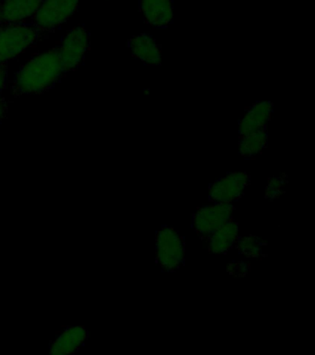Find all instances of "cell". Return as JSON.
<instances>
[{
    "mask_svg": "<svg viewBox=\"0 0 315 355\" xmlns=\"http://www.w3.org/2000/svg\"><path fill=\"white\" fill-rule=\"evenodd\" d=\"M41 33L34 24H0V66L15 60L37 43Z\"/></svg>",
    "mask_w": 315,
    "mask_h": 355,
    "instance_id": "cell-3",
    "label": "cell"
},
{
    "mask_svg": "<svg viewBox=\"0 0 315 355\" xmlns=\"http://www.w3.org/2000/svg\"><path fill=\"white\" fill-rule=\"evenodd\" d=\"M140 11L146 24L165 28L173 21L172 0H140Z\"/></svg>",
    "mask_w": 315,
    "mask_h": 355,
    "instance_id": "cell-10",
    "label": "cell"
},
{
    "mask_svg": "<svg viewBox=\"0 0 315 355\" xmlns=\"http://www.w3.org/2000/svg\"><path fill=\"white\" fill-rule=\"evenodd\" d=\"M42 0H2L0 24H21L34 17Z\"/></svg>",
    "mask_w": 315,
    "mask_h": 355,
    "instance_id": "cell-8",
    "label": "cell"
},
{
    "mask_svg": "<svg viewBox=\"0 0 315 355\" xmlns=\"http://www.w3.org/2000/svg\"><path fill=\"white\" fill-rule=\"evenodd\" d=\"M90 46V33L84 26L73 28L66 33L57 53L62 60L63 71H74L81 65Z\"/></svg>",
    "mask_w": 315,
    "mask_h": 355,
    "instance_id": "cell-5",
    "label": "cell"
},
{
    "mask_svg": "<svg viewBox=\"0 0 315 355\" xmlns=\"http://www.w3.org/2000/svg\"><path fill=\"white\" fill-rule=\"evenodd\" d=\"M249 179L250 178L246 172H232L215 180L210 186V197L214 201L231 204L242 197L246 186L248 185Z\"/></svg>",
    "mask_w": 315,
    "mask_h": 355,
    "instance_id": "cell-7",
    "label": "cell"
},
{
    "mask_svg": "<svg viewBox=\"0 0 315 355\" xmlns=\"http://www.w3.org/2000/svg\"><path fill=\"white\" fill-rule=\"evenodd\" d=\"M8 83V71L5 65L0 66V94L3 92Z\"/></svg>",
    "mask_w": 315,
    "mask_h": 355,
    "instance_id": "cell-17",
    "label": "cell"
},
{
    "mask_svg": "<svg viewBox=\"0 0 315 355\" xmlns=\"http://www.w3.org/2000/svg\"><path fill=\"white\" fill-rule=\"evenodd\" d=\"M79 0H42L33 17L40 32H52L66 24L78 10Z\"/></svg>",
    "mask_w": 315,
    "mask_h": 355,
    "instance_id": "cell-4",
    "label": "cell"
},
{
    "mask_svg": "<svg viewBox=\"0 0 315 355\" xmlns=\"http://www.w3.org/2000/svg\"><path fill=\"white\" fill-rule=\"evenodd\" d=\"M1 1H2V0H1Z\"/></svg>",
    "mask_w": 315,
    "mask_h": 355,
    "instance_id": "cell-20",
    "label": "cell"
},
{
    "mask_svg": "<svg viewBox=\"0 0 315 355\" xmlns=\"http://www.w3.org/2000/svg\"><path fill=\"white\" fill-rule=\"evenodd\" d=\"M287 184L283 178H273L268 180L267 189H265V197L270 200L278 198L281 194L285 193L284 187Z\"/></svg>",
    "mask_w": 315,
    "mask_h": 355,
    "instance_id": "cell-15",
    "label": "cell"
},
{
    "mask_svg": "<svg viewBox=\"0 0 315 355\" xmlns=\"http://www.w3.org/2000/svg\"><path fill=\"white\" fill-rule=\"evenodd\" d=\"M233 210V205L226 202L199 208L193 216L196 232L204 241L223 236H237L239 227L232 218Z\"/></svg>",
    "mask_w": 315,
    "mask_h": 355,
    "instance_id": "cell-2",
    "label": "cell"
},
{
    "mask_svg": "<svg viewBox=\"0 0 315 355\" xmlns=\"http://www.w3.org/2000/svg\"><path fill=\"white\" fill-rule=\"evenodd\" d=\"M63 73L57 49H51L35 55L16 72L12 89L20 96L44 93L56 85Z\"/></svg>",
    "mask_w": 315,
    "mask_h": 355,
    "instance_id": "cell-1",
    "label": "cell"
},
{
    "mask_svg": "<svg viewBox=\"0 0 315 355\" xmlns=\"http://www.w3.org/2000/svg\"><path fill=\"white\" fill-rule=\"evenodd\" d=\"M273 105L271 101H260L247 108L239 123L240 135L267 129L272 118Z\"/></svg>",
    "mask_w": 315,
    "mask_h": 355,
    "instance_id": "cell-11",
    "label": "cell"
},
{
    "mask_svg": "<svg viewBox=\"0 0 315 355\" xmlns=\"http://www.w3.org/2000/svg\"><path fill=\"white\" fill-rule=\"evenodd\" d=\"M156 248V262L168 270H175L184 260L183 241L172 227H164L157 233Z\"/></svg>",
    "mask_w": 315,
    "mask_h": 355,
    "instance_id": "cell-6",
    "label": "cell"
},
{
    "mask_svg": "<svg viewBox=\"0 0 315 355\" xmlns=\"http://www.w3.org/2000/svg\"><path fill=\"white\" fill-rule=\"evenodd\" d=\"M132 55L145 65L159 66L162 62V50L156 39L148 33H141L129 40Z\"/></svg>",
    "mask_w": 315,
    "mask_h": 355,
    "instance_id": "cell-9",
    "label": "cell"
},
{
    "mask_svg": "<svg viewBox=\"0 0 315 355\" xmlns=\"http://www.w3.org/2000/svg\"><path fill=\"white\" fill-rule=\"evenodd\" d=\"M237 243V248L242 254H245L246 257H259L262 254V246L264 243L254 236L242 238Z\"/></svg>",
    "mask_w": 315,
    "mask_h": 355,
    "instance_id": "cell-14",
    "label": "cell"
},
{
    "mask_svg": "<svg viewBox=\"0 0 315 355\" xmlns=\"http://www.w3.org/2000/svg\"><path fill=\"white\" fill-rule=\"evenodd\" d=\"M268 140L267 129L254 130L240 135L239 148L242 157H251L261 154L267 146Z\"/></svg>",
    "mask_w": 315,
    "mask_h": 355,
    "instance_id": "cell-13",
    "label": "cell"
},
{
    "mask_svg": "<svg viewBox=\"0 0 315 355\" xmlns=\"http://www.w3.org/2000/svg\"><path fill=\"white\" fill-rule=\"evenodd\" d=\"M250 269V263H246L244 262H236L229 263L228 266V272L232 276L235 277H244L248 273V270Z\"/></svg>",
    "mask_w": 315,
    "mask_h": 355,
    "instance_id": "cell-16",
    "label": "cell"
},
{
    "mask_svg": "<svg viewBox=\"0 0 315 355\" xmlns=\"http://www.w3.org/2000/svg\"><path fill=\"white\" fill-rule=\"evenodd\" d=\"M7 110V103L3 98L0 97V122L3 119L5 113Z\"/></svg>",
    "mask_w": 315,
    "mask_h": 355,
    "instance_id": "cell-18",
    "label": "cell"
},
{
    "mask_svg": "<svg viewBox=\"0 0 315 355\" xmlns=\"http://www.w3.org/2000/svg\"><path fill=\"white\" fill-rule=\"evenodd\" d=\"M88 335L84 327L74 326L67 327L53 341L51 347V354L56 355L73 354L78 351L85 341Z\"/></svg>",
    "mask_w": 315,
    "mask_h": 355,
    "instance_id": "cell-12",
    "label": "cell"
},
{
    "mask_svg": "<svg viewBox=\"0 0 315 355\" xmlns=\"http://www.w3.org/2000/svg\"><path fill=\"white\" fill-rule=\"evenodd\" d=\"M145 94H149L148 90H145Z\"/></svg>",
    "mask_w": 315,
    "mask_h": 355,
    "instance_id": "cell-19",
    "label": "cell"
}]
</instances>
